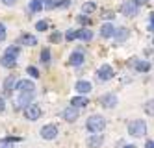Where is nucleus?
I'll list each match as a JSON object with an SVG mask.
<instances>
[{
    "label": "nucleus",
    "instance_id": "nucleus-1",
    "mask_svg": "<svg viewBox=\"0 0 154 148\" xmlns=\"http://www.w3.org/2000/svg\"><path fill=\"white\" fill-rule=\"evenodd\" d=\"M85 128L89 133H100L106 128V119L102 115H91L85 120Z\"/></svg>",
    "mask_w": 154,
    "mask_h": 148
},
{
    "label": "nucleus",
    "instance_id": "nucleus-2",
    "mask_svg": "<svg viewBox=\"0 0 154 148\" xmlns=\"http://www.w3.org/2000/svg\"><path fill=\"white\" fill-rule=\"evenodd\" d=\"M126 128H128V133L132 135V137H143V135L147 133V124H145V120H139V119L130 120Z\"/></svg>",
    "mask_w": 154,
    "mask_h": 148
},
{
    "label": "nucleus",
    "instance_id": "nucleus-3",
    "mask_svg": "<svg viewBox=\"0 0 154 148\" xmlns=\"http://www.w3.org/2000/svg\"><path fill=\"white\" fill-rule=\"evenodd\" d=\"M35 93H17V100H15V109L17 111H23L26 106L32 104V100H34Z\"/></svg>",
    "mask_w": 154,
    "mask_h": 148
},
{
    "label": "nucleus",
    "instance_id": "nucleus-4",
    "mask_svg": "<svg viewBox=\"0 0 154 148\" xmlns=\"http://www.w3.org/2000/svg\"><path fill=\"white\" fill-rule=\"evenodd\" d=\"M23 115H24V119L26 120H37L41 115H43V111H41V107L37 106V104H30V106H26L24 109H23Z\"/></svg>",
    "mask_w": 154,
    "mask_h": 148
},
{
    "label": "nucleus",
    "instance_id": "nucleus-5",
    "mask_svg": "<svg viewBox=\"0 0 154 148\" xmlns=\"http://www.w3.org/2000/svg\"><path fill=\"white\" fill-rule=\"evenodd\" d=\"M39 135H41V139H45V141L56 139L58 137V126H56V124H45V126L41 128Z\"/></svg>",
    "mask_w": 154,
    "mask_h": 148
},
{
    "label": "nucleus",
    "instance_id": "nucleus-6",
    "mask_svg": "<svg viewBox=\"0 0 154 148\" xmlns=\"http://www.w3.org/2000/svg\"><path fill=\"white\" fill-rule=\"evenodd\" d=\"M113 69H112V65H102V67H98V71H97V80L98 82H109V80L113 78Z\"/></svg>",
    "mask_w": 154,
    "mask_h": 148
},
{
    "label": "nucleus",
    "instance_id": "nucleus-7",
    "mask_svg": "<svg viewBox=\"0 0 154 148\" xmlns=\"http://www.w3.org/2000/svg\"><path fill=\"white\" fill-rule=\"evenodd\" d=\"M17 58H19V56H15V54L4 52L2 58H0V65H2L4 69H15V67H17Z\"/></svg>",
    "mask_w": 154,
    "mask_h": 148
},
{
    "label": "nucleus",
    "instance_id": "nucleus-8",
    "mask_svg": "<svg viewBox=\"0 0 154 148\" xmlns=\"http://www.w3.org/2000/svg\"><path fill=\"white\" fill-rule=\"evenodd\" d=\"M17 93H35V85L32 80H19L17 85H15Z\"/></svg>",
    "mask_w": 154,
    "mask_h": 148
},
{
    "label": "nucleus",
    "instance_id": "nucleus-9",
    "mask_svg": "<svg viewBox=\"0 0 154 148\" xmlns=\"http://www.w3.org/2000/svg\"><path fill=\"white\" fill-rule=\"evenodd\" d=\"M128 65H130V67H134V69H136L137 72H149V71H150V63H149L147 59H137V58H132V59L128 61Z\"/></svg>",
    "mask_w": 154,
    "mask_h": 148
},
{
    "label": "nucleus",
    "instance_id": "nucleus-10",
    "mask_svg": "<svg viewBox=\"0 0 154 148\" xmlns=\"http://www.w3.org/2000/svg\"><path fill=\"white\" fill-rule=\"evenodd\" d=\"M61 117H63V120H67V122H76V120H78V117H80V109L69 106V107L63 109Z\"/></svg>",
    "mask_w": 154,
    "mask_h": 148
},
{
    "label": "nucleus",
    "instance_id": "nucleus-11",
    "mask_svg": "<svg viewBox=\"0 0 154 148\" xmlns=\"http://www.w3.org/2000/svg\"><path fill=\"white\" fill-rule=\"evenodd\" d=\"M74 89H76V93H78V95L85 96V95H89L91 91H93V85H91V82H87V80H78L76 85H74Z\"/></svg>",
    "mask_w": 154,
    "mask_h": 148
},
{
    "label": "nucleus",
    "instance_id": "nucleus-12",
    "mask_svg": "<svg viewBox=\"0 0 154 148\" xmlns=\"http://www.w3.org/2000/svg\"><path fill=\"white\" fill-rule=\"evenodd\" d=\"M100 106L104 109H113L117 106V96L113 93H108V95H102L100 96Z\"/></svg>",
    "mask_w": 154,
    "mask_h": 148
},
{
    "label": "nucleus",
    "instance_id": "nucleus-13",
    "mask_svg": "<svg viewBox=\"0 0 154 148\" xmlns=\"http://www.w3.org/2000/svg\"><path fill=\"white\" fill-rule=\"evenodd\" d=\"M139 11V6H136L132 0H128V2H125L123 6H121V13L126 15V17H136Z\"/></svg>",
    "mask_w": 154,
    "mask_h": 148
},
{
    "label": "nucleus",
    "instance_id": "nucleus-14",
    "mask_svg": "<svg viewBox=\"0 0 154 148\" xmlns=\"http://www.w3.org/2000/svg\"><path fill=\"white\" fill-rule=\"evenodd\" d=\"M85 144L89 146V148H100L104 144V135L102 133H91L89 137H87Z\"/></svg>",
    "mask_w": 154,
    "mask_h": 148
},
{
    "label": "nucleus",
    "instance_id": "nucleus-15",
    "mask_svg": "<svg viewBox=\"0 0 154 148\" xmlns=\"http://www.w3.org/2000/svg\"><path fill=\"white\" fill-rule=\"evenodd\" d=\"M84 61H85V56H84L82 50H74L71 54V58H69V65L71 67H82Z\"/></svg>",
    "mask_w": 154,
    "mask_h": 148
},
{
    "label": "nucleus",
    "instance_id": "nucleus-16",
    "mask_svg": "<svg viewBox=\"0 0 154 148\" xmlns=\"http://www.w3.org/2000/svg\"><path fill=\"white\" fill-rule=\"evenodd\" d=\"M15 85H17V78L11 74V76H8L6 80H4V85H2V89H4V95H11L13 93V89H15Z\"/></svg>",
    "mask_w": 154,
    "mask_h": 148
},
{
    "label": "nucleus",
    "instance_id": "nucleus-17",
    "mask_svg": "<svg viewBox=\"0 0 154 148\" xmlns=\"http://www.w3.org/2000/svg\"><path fill=\"white\" fill-rule=\"evenodd\" d=\"M115 26L112 24V22H104V24L100 26V35L104 37V39H109V37H113L115 35Z\"/></svg>",
    "mask_w": 154,
    "mask_h": 148
},
{
    "label": "nucleus",
    "instance_id": "nucleus-18",
    "mask_svg": "<svg viewBox=\"0 0 154 148\" xmlns=\"http://www.w3.org/2000/svg\"><path fill=\"white\" fill-rule=\"evenodd\" d=\"M19 44H24V47H35L37 44V37L32 35V33H23L19 39Z\"/></svg>",
    "mask_w": 154,
    "mask_h": 148
},
{
    "label": "nucleus",
    "instance_id": "nucleus-19",
    "mask_svg": "<svg viewBox=\"0 0 154 148\" xmlns=\"http://www.w3.org/2000/svg\"><path fill=\"white\" fill-rule=\"evenodd\" d=\"M87 104H89V100H87V96H82V95L74 96V98L71 100V106L76 107V109H82V107H85Z\"/></svg>",
    "mask_w": 154,
    "mask_h": 148
},
{
    "label": "nucleus",
    "instance_id": "nucleus-20",
    "mask_svg": "<svg viewBox=\"0 0 154 148\" xmlns=\"http://www.w3.org/2000/svg\"><path fill=\"white\" fill-rule=\"evenodd\" d=\"M113 39H115V43H125L126 39H128V30L126 28H117L115 30V35H113Z\"/></svg>",
    "mask_w": 154,
    "mask_h": 148
},
{
    "label": "nucleus",
    "instance_id": "nucleus-21",
    "mask_svg": "<svg viewBox=\"0 0 154 148\" xmlns=\"http://www.w3.org/2000/svg\"><path fill=\"white\" fill-rule=\"evenodd\" d=\"M78 39L80 41H91L93 39V32L91 30H87V28H84V30H78Z\"/></svg>",
    "mask_w": 154,
    "mask_h": 148
},
{
    "label": "nucleus",
    "instance_id": "nucleus-22",
    "mask_svg": "<svg viewBox=\"0 0 154 148\" xmlns=\"http://www.w3.org/2000/svg\"><path fill=\"white\" fill-rule=\"evenodd\" d=\"M30 11L32 13H39V11L43 9V0H30Z\"/></svg>",
    "mask_w": 154,
    "mask_h": 148
},
{
    "label": "nucleus",
    "instance_id": "nucleus-23",
    "mask_svg": "<svg viewBox=\"0 0 154 148\" xmlns=\"http://www.w3.org/2000/svg\"><path fill=\"white\" fill-rule=\"evenodd\" d=\"M95 9H97V4H95V2H85V4H82V13H84V15L93 13Z\"/></svg>",
    "mask_w": 154,
    "mask_h": 148
},
{
    "label": "nucleus",
    "instance_id": "nucleus-24",
    "mask_svg": "<svg viewBox=\"0 0 154 148\" xmlns=\"http://www.w3.org/2000/svg\"><path fill=\"white\" fill-rule=\"evenodd\" d=\"M143 109H145V113H147V115L154 117V98H150L149 102H145V106H143Z\"/></svg>",
    "mask_w": 154,
    "mask_h": 148
},
{
    "label": "nucleus",
    "instance_id": "nucleus-25",
    "mask_svg": "<svg viewBox=\"0 0 154 148\" xmlns=\"http://www.w3.org/2000/svg\"><path fill=\"white\" fill-rule=\"evenodd\" d=\"M41 63L43 65H48L50 63V50L48 48H43L41 50Z\"/></svg>",
    "mask_w": 154,
    "mask_h": 148
},
{
    "label": "nucleus",
    "instance_id": "nucleus-26",
    "mask_svg": "<svg viewBox=\"0 0 154 148\" xmlns=\"http://www.w3.org/2000/svg\"><path fill=\"white\" fill-rule=\"evenodd\" d=\"M76 20H78V24H82V26H89L91 24V19L87 17V15H78Z\"/></svg>",
    "mask_w": 154,
    "mask_h": 148
},
{
    "label": "nucleus",
    "instance_id": "nucleus-27",
    "mask_svg": "<svg viewBox=\"0 0 154 148\" xmlns=\"http://www.w3.org/2000/svg\"><path fill=\"white\" fill-rule=\"evenodd\" d=\"M35 30L37 32H47L48 30V22L47 20H37L35 22Z\"/></svg>",
    "mask_w": 154,
    "mask_h": 148
},
{
    "label": "nucleus",
    "instance_id": "nucleus-28",
    "mask_svg": "<svg viewBox=\"0 0 154 148\" xmlns=\"http://www.w3.org/2000/svg\"><path fill=\"white\" fill-rule=\"evenodd\" d=\"M65 39H67V41H74V39H78V30H69L67 33H65Z\"/></svg>",
    "mask_w": 154,
    "mask_h": 148
},
{
    "label": "nucleus",
    "instance_id": "nucleus-29",
    "mask_svg": "<svg viewBox=\"0 0 154 148\" xmlns=\"http://www.w3.org/2000/svg\"><path fill=\"white\" fill-rule=\"evenodd\" d=\"M26 72H28L32 78H39V71H37V67H34V65H30L28 69H26Z\"/></svg>",
    "mask_w": 154,
    "mask_h": 148
},
{
    "label": "nucleus",
    "instance_id": "nucleus-30",
    "mask_svg": "<svg viewBox=\"0 0 154 148\" xmlns=\"http://www.w3.org/2000/svg\"><path fill=\"white\" fill-rule=\"evenodd\" d=\"M71 6V0H56L54 2V8H69Z\"/></svg>",
    "mask_w": 154,
    "mask_h": 148
},
{
    "label": "nucleus",
    "instance_id": "nucleus-31",
    "mask_svg": "<svg viewBox=\"0 0 154 148\" xmlns=\"http://www.w3.org/2000/svg\"><path fill=\"white\" fill-rule=\"evenodd\" d=\"M58 41H61V33L60 32H54L52 35H50V43H58Z\"/></svg>",
    "mask_w": 154,
    "mask_h": 148
},
{
    "label": "nucleus",
    "instance_id": "nucleus-32",
    "mask_svg": "<svg viewBox=\"0 0 154 148\" xmlns=\"http://www.w3.org/2000/svg\"><path fill=\"white\" fill-rule=\"evenodd\" d=\"M0 148H15V146H13V143H9L8 139H2V141H0Z\"/></svg>",
    "mask_w": 154,
    "mask_h": 148
},
{
    "label": "nucleus",
    "instance_id": "nucleus-33",
    "mask_svg": "<svg viewBox=\"0 0 154 148\" xmlns=\"http://www.w3.org/2000/svg\"><path fill=\"white\" fill-rule=\"evenodd\" d=\"M54 2H56V0H43V8L52 9V8H54Z\"/></svg>",
    "mask_w": 154,
    "mask_h": 148
},
{
    "label": "nucleus",
    "instance_id": "nucleus-34",
    "mask_svg": "<svg viewBox=\"0 0 154 148\" xmlns=\"http://www.w3.org/2000/svg\"><path fill=\"white\" fill-rule=\"evenodd\" d=\"M149 30H150V32H154V11L149 15Z\"/></svg>",
    "mask_w": 154,
    "mask_h": 148
},
{
    "label": "nucleus",
    "instance_id": "nucleus-35",
    "mask_svg": "<svg viewBox=\"0 0 154 148\" xmlns=\"http://www.w3.org/2000/svg\"><path fill=\"white\" fill-rule=\"evenodd\" d=\"M6 39V26L0 22V41H4Z\"/></svg>",
    "mask_w": 154,
    "mask_h": 148
},
{
    "label": "nucleus",
    "instance_id": "nucleus-36",
    "mask_svg": "<svg viewBox=\"0 0 154 148\" xmlns=\"http://www.w3.org/2000/svg\"><path fill=\"white\" fill-rule=\"evenodd\" d=\"M102 17H104V19H108V20H112V19H113L115 15L112 13V11H104V15H102Z\"/></svg>",
    "mask_w": 154,
    "mask_h": 148
},
{
    "label": "nucleus",
    "instance_id": "nucleus-37",
    "mask_svg": "<svg viewBox=\"0 0 154 148\" xmlns=\"http://www.w3.org/2000/svg\"><path fill=\"white\" fill-rule=\"evenodd\" d=\"M2 111H6V100L0 96V113H2Z\"/></svg>",
    "mask_w": 154,
    "mask_h": 148
},
{
    "label": "nucleus",
    "instance_id": "nucleus-38",
    "mask_svg": "<svg viewBox=\"0 0 154 148\" xmlns=\"http://www.w3.org/2000/svg\"><path fill=\"white\" fill-rule=\"evenodd\" d=\"M145 148H154V141H152V139H149V141L145 143Z\"/></svg>",
    "mask_w": 154,
    "mask_h": 148
},
{
    "label": "nucleus",
    "instance_id": "nucleus-39",
    "mask_svg": "<svg viewBox=\"0 0 154 148\" xmlns=\"http://www.w3.org/2000/svg\"><path fill=\"white\" fill-rule=\"evenodd\" d=\"M17 2V0H2V4H6V6H13Z\"/></svg>",
    "mask_w": 154,
    "mask_h": 148
},
{
    "label": "nucleus",
    "instance_id": "nucleus-40",
    "mask_svg": "<svg viewBox=\"0 0 154 148\" xmlns=\"http://www.w3.org/2000/svg\"><path fill=\"white\" fill-rule=\"evenodd\" d=\"M132 2H134L136 6H143V4H145V2H147V0H132Z\"/></svg>",
    "mask_w": 154,
    "mask_h": 148
},
{
    "label": "nucleus",
    "instance_id": "nucleus-41",
    "mask_svg": "<svg viewBox=\"0 0 154 148\" xmlns=\"http://www.w3.org/2000/svg\"><path fill=\"white\" fill-rule=\"evenodd\" d=\"M125 148H136V144H125Z\"/></svg>",
    "mask_w": 154,
    "mask_h": 148
},
{
    "label": "nucleus",
    "instance_id": "nucleus-42",
    "mask_svg": "<svg viewBox=\"0 0 154 148\" xmlns=\"http://www.w3.org/2000/svg\"><path fill=\"white\" fill-rule=\"evenodd\" d=\"M152 44H154V39H152Z\"/></svg>",
    "mask_w": 154,
    "mask_h": 148
}]
</instances>
